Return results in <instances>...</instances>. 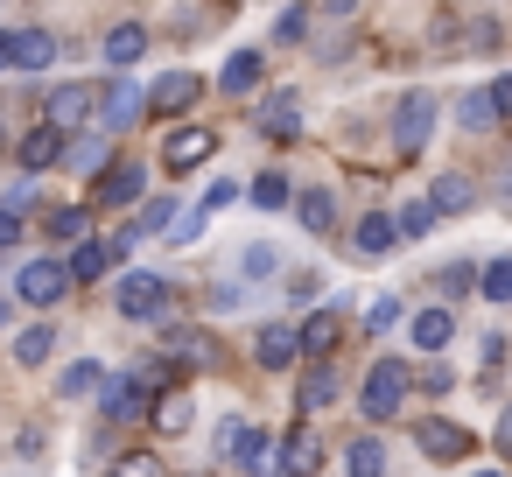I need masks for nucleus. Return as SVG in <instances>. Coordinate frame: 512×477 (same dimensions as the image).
Segmentation results:
<instances>
[{"instance_id": "nucleus-1", "label": "nucleus", "mask_w": 512, "mask_h": 477, "mask_svg": "<svg viewBox=\"0 0 512 477\" xmlns=\"http://www.w3.org/2000/svg\"><path fill=\"white\" fill-rule=\"evenodd\" d=\"M407 393H414V372H407L400 358H379V365L365 372V386H358V407H365V421H393V414L407 407Z\"/></svg>"}, {"instance_id": "nucleus-2", "label": "nucleus", "mask_w": 512, "mask_h": 477, "mask_svg": "<svg viewBox=\"0 0 512 477\" xmlns=\"http://www.w3.org/2000/svg\"><path fill=\"white\" fill-rule=\"evenodd\" d=\"M218 442H225V456L246 470V477H274L281 470V442L267 435V428H246V421H225L218 428Z\"/></svg>"}, {"instance_id": "nucleus-3", "label": "nucleus", "mask_w": 512, "mask_h": 477, "mask_svg": "<svg viewBox=\"0 0 512 477\" xmlns=\"http://www.w3.org/2000/svg\"><path fill=\"white\" fill-rule=\"evenodd\" d=\"M113 302H120V316H134V323H155V316L169 309V274H148V267H134V274H120Z\"/></svg>"}, {"instance_id": "nucleus-4", "label": "nucleus", "mask_w": 512, "mask_h": 477, "mask_svg": "<svg viewBox=\"0 0 512 477\" xmlns=\"http://www.w3.org/2000/svg\"><path fill=\"white\" fill-rule=\"evenodd\" d=\"M64 295H71L64 260H29V267L15 274V302H29V309H57Z\"/></svg>"}, {"instance_id": "nucleus-5", "label": "nucleus", "mask_w": 512, "mask_h": 477, "mask_svg": "<svg viewBox=\"0 0 512 477\" xmlns=\"http://www.w3.org/2000/svg\"><path fill=\"white\" fill-rule=\"evenodd\" d=\"M414 442H421V456H428V463H463V456L477 449V435H470V428H456V421H442V414L414 421Z\"/></svg>"}, {"instance_id": "nucleus-6", "label": "nucleus", "mask_w": 512, "mask_h": 477, "mask_svg": "<svg viewBox=\"0 0 512 477\" xmlns=\"http://www.w3.org/2000/svg\"><path fill=\"white\" fill-rule=\"evenodd\" d=\"M428 127H435V99H428V92H407V99L393 106V148H400V155H421V148H428Z\"/></svg>"}, {"instance_id": "nucleus-7", "label": "nucleus", "mask_w": 512, "mask_h": 477, "mask_svg": "<svg viewBox=\"0 0 512 477\" xmlns=\"http://www.w3.org/2000/svg\"><path fill=\"white\" fill-rule=\"evenodd\" d=\"M92 113H99V85H57V92L43 99V120L64 127V134H71L78 120H92Z\"/></svg>"}, {"instance_id": "nucleus-8", "label": "nucleus", "mask_w": 512, "mask_h": 477, "mask_svg": "<svg viewBox=\"0 0 512 477\" xmlns=\"http://www.w3.org/2000/svg\"><path fill=\"white\" fill-rule=\"evenodd\" d=\"M141 113H148V92H141L134 78H113V85H106V99H99V120H106V134L134 127Z\"/></svg>"}, {"instance_id": "nucleus-9", "label": "nucleus", "mask_w": 512, "mask_h": 477, "mask_svg": "<svg viewBox=\"0 0 512 477\" xmlns=\"http://www.w3.org/2000/svg\"><path fill=\"white\" fill-rule=\"evenodd\" d=\"M218 155V134L211 127H176L169 141H162V169H197V162H211Z\"/></svg>"}, {"instance_id": "nucleus-10", "label": "nucleus", "mask_w": 512, "mask_h": 477, "mask_svg": "<svg viewBox=\"0 0 512 477\" xmlns=\"http://www.w3.org/2000/svg\"><path fill=\"white\" fill-rule=\"evenodd\" d=\"M99 393H106V400H99L106 421H141V414H155V400H148V386H141L134 372H127V379H106Z\"/></svg>"}, {"instance_id": "nucleus-11", "label": "nucleus", "mask_w": 512, "mask_h": 477, "mask_svg": "<svg viewBox=\"0 0 512 477\" xmlns=\"http://www.w3.org/2000/svg\"><path fill=\"white\" fill-rule=\"evenodd\" d=\"M141 190H148V169H141V162H113V169L92 183V204H134Z\"/></svg>"}, {"instance_id": "nucleus-12", "label": "nucleus", "mask_w": 512, "mask_h": 477, "mask_svg": "<svg viewBox=\"0 0 512 477\" xmlns=\"http://www.w3.org/2000/svg\"><path fill=\"white\" fill-rule=\"evenodd\" d=\"M295 337H302V358H316V365H330V351L344 344V316H337V309H316V316H309V323H302Z\"/></svg>"}, {"instance_id": "nucleus-13", "label": "nucleus", "mask_w": 512, "mask_h": 477, "mask_svg": "<svg viewBox=\"0 0 512 477\" xmlns=\"http://www.w3.org/2000/svg\"><path fill=\"white\" fill-rule=\"evenodd\" d=\"M197 99H204V78H190V71H169V78H155V92H148L155 113H190Z\"/></svg>"}, {"instance_id": "nucleus-14", "label": "nucleus", "mask_w": 512, "mask_h": 477, "mask_svg": "<svg viewBox=\"0 0 512 477\" xmlns=\"http://www.w3.org/2000/svg\"><path fill=\"white\" fill-rule=\"evenodd\" d=\"M15 155H22V169H57V162H64V127H50V120L29 127V134L15 141Z\"/></svg>"}, {"instance_id": "nucleus-15", "label": "nucleus", "mask_w": 512, "mask_h": 477, "mask_svg": "<svg viewBox=\"0 0 512 477\" xmlns=\"http://www.w3.org/2000/svg\"><path fill=\"white\" fill-rule=\"evenodd\" d=\"M253 358H260V365H267V372H288V365H295V358H302V337H295V330H288V323H267V330H260V337H253Z\"/></svg>"}, {"instance_id": "nucleus-16", "label": "nucleus", "mask_w": 512, "mask_h": 477, "mask_svg": "<svg viewBox=\"0 0 512 477\" xmlns=\"http://www.w3.org/2000/svg\"><path fill=\"white\" fill-rule=\"evenodd\" d=\"M351 246H358L365 260H386V253L400 246V225H393L386 211H365V218H358V232H351Z\"/></svg>"}, {"instance_id": "nucleus-17", "label": "nucleus", "mask_w": 512, "mask_h": 477, "mask_svg": "<svg viewBox=\"0 0 512 477\" xmlns=\"http://www.w3.org/2000/svg\"><path fill=\"white\" fill-rule=\"evenodd\" d=\"M260 134L295 141V134H302V99H295V92H274V99L260 106Z\"/></svg>"}, {"instance_id": "nucleus-18", "label": "nucleus", "mask_w": 512, "mask_h": 477, "mask_svg": "<svg viewBox=\"0 0 512 477\" xmlns=\"http://www.w3.org/2000/svg\"><path fill=\"white\" fill-rule=\"evenodd\" d=\"M428 204H435V218H456V211H470V204H477V183H470L463 169H449V176H435Z\"/></svg>"}, {"instance_id": "nucleus-19", "label": "nucleus", "mask_w": 512, "mask_h": 477, "mask_svg": "<svg viewBox=\"0 0 512 477\" xmlns=\"http://www.w3.org/2000/svg\"><path fill=\"white\" fill-rule=\"evenodd\" d=\"M113 260H120V253H113V239H78V253L64 260V274H71V288H78V281H99Z\"/></svg>"}, {"instance_id": "nucleus-20", "label": "nucleus", "mask_w": 512, "mask_h": 477, "mask_svg": "<svg viewBox=\"0 0 512 477\" xmlns=\"http://www.w3.org/2000/svg\"><path fill=\"white\" fill-rule=\"evenodd\" d=\"M57 337H64V330H57L50 316H43V323H29V330L15 337V365H29V372H36V365H50V358H57Z\"/></svg>"}, {"instance_id": "nucleus-21", "label": "nucleus", "mask_w": 512, "mask_h": 477, "mask_svg": "<svg viewBox=\"0 0 512 477\" xmlns=\"http://www.w3.org/2000/svg\"><path fill=\"white\" fill-rule=\"evenodd\" d=\"M141 57H148V29H141V22H120V29L106 36V64H113V71H134Z\"/></svg>"}, {"instance_id": "nucleus-22", "label": "nucleus", "mask_w": 512, "mask_h": 477, "mask_svg": "<svg viewBox=\"0 0 512 477\" xmlns=\"http://www.w3.org/2000/svg\"><path fill=\"white\" fill-rule=\"evenodd\" d=\"M316 463H323V442H316L309 428H288V435H281V470H288V477H309Z\"/></svg>"}, {"instance_id": "nucleus-23", "label": "nucleus", "mask_w": 512, "mask_h": 477, "mask_svg": "<svg viewBox=\"0 0 512 477\" xmlns=\"http://www.w3.org/2000/svg\"><path fill=\"white\" fill-rule=\"evenodd\" d=\"M57 64V36L50 29H22L15 36V71H50Z\"/></svg>"}, {"instance_id": "nucleus-24", "label": "nucleus", "mask_w": 512, "mask_h": 477, "mask_svg": "<svg viewBox=\"0 0 512 477\" xmlns=\"http://www.w3.org/2000/svg\"><path fill=\"white\" fill-rule=\"evenodd\" d=\"M295 218H302V232L323 239V232L337 225V197H330V190H295Z\"/></svg>"}, {"instance_id": "nucleus-25", "label": "nucleus", "mask_w": 512, "mask_h": 477, "mask_svg": "<svg viewBox=\"0 0 512 477\" xmlns=\"http://www.w3.org/2000/svg\"><path fill=\"white\" fill-rule=\"evenodd\" d=\"M407 337H414L421 351H449V337H456V316H449V309H421V316L407 323Z\"/></svg>"}, {"instance_id": "nucleus-26", "label": "nucleus", "mask_w": 512, "mask_h": 477, "mask_svg": "<svg viewBox=\"0 0 512 477\" xmlns=\"http://www.w3.org/2000/svg\"><path fill=\"white\" fill-rule=\"evenodd\" d=\"M295 400H302V414H323V407L337 400V372H330V365H309L302 386H295Z\"/></svg>"}, {"instance_id": "nucleus-27", "label": "nucleus", "mask_w": 512, "mask_h": 477, "mask_svg": "<svg viewBox=\"0 0 512 477\" xmlns=\"http://www.w3.org/2000/svg\"><path fill=\"white\" fill-rule=\"evenodd\" d=\"M148 421H155V435H183V428L197 421V407H190V393H176V386H169V393L155 400V414H148Z\"/></svg>"}, {"instance_id": "nucleus-28", "label": "nucleus", "mask_w": 512, "mask_h": 477, "mask_svg": "<svg viewBox=\"0 0 512 477\" xmlns=\"http://www.w3.org/2000/svg\"><path fill=\"white\" fill-rule=\"evenodd\" d=\"M344 477H386V442L379 435H358L344 449Z\"/></svg>"}, {"instance_id": "nucleus-29", "label": "nucleus", "mask_w": 512, "mask_h": 477, "mask_svg": "<svg viewBox=\"0 0 512 477\" xmlns=\"http://www.w3.org/2000/svg\"><path fill=\"white\" fill-rule=\"evenodd\" d=\"M260 71H267V57H260V50H239V57H232V64L218 71V85H225V92L239 99V92H253V85H260Z\"/></svg>"}, {"instance_id": "nucleus-30", "label": "nucleus", "mask_w": 512, "mask_h": 477, "mask_svg": "<svg viewBox=\"0 0 512 477\" xmlns=\"http://www.w3.org/2000/svg\"><path fill=\"white\" fill-rule=\"evenodd\" d=\"M64 162L85 169V176L99 183V169H113V162H106V134H78V141H64Z\"/></svg>"}, {"instance_id": "nucleus-31", "label": "nucleus", "mask_w": 512, "mask_h": 477, "mask_svg": "<svg viewBox=\"0 0 512 477\" xmlns=\"http://www.w3.org/2000/svg\"><path fill=\"white\" fill-rule=\"evenodd\" d=\"M393 225H400V239H428V232H435V204H428V197H407V204L393 211Z\"/></svg>"}, {"instance_id": "nucleus-32", "label": "nucleus", "mask_w": 512, "mask_h": 477, "mask_svg": "<svg viewBox=\"0 0 512 477\" xmlns=\"http://www.w3.org/2000/svg\"><path fill=\"white\" fill-rule=\"evenodd\" d=\"M162 351H169L176 365H204V358H211V344H204V330H183V323H176V330L162 337Z\"/></svg>"}, {"instance_id": "nucleus-33", "label": "nucleus", "mask_w": 512, "mask_h": 477, "mask_svg": "<svg viewBox=\"0 0 512 477\" xmlns=\"http://www.w3.org/2000/svg\"><path fill=\"white\" fill-rule=\"evenodd\" d=\"M456 120H463V127H477V134H484V127H498V106H491V85H484V92H463V106H456Z\"/></svg>"}, {"instance_id": "nucleus-34", "label": "nucleus", "mask_w": 512, "mask_h": 477, "mask_svg": "<svg viewBox=\"0 0 512 477\" xmlns=\"http://www.w3.org/2000/svg\"><path fill=\"white\" fill-rule=\"evenodd\" d=\"M50 232H57V239H92V204H64V211H50Z\"/></svg>"}, {"instance_id": "nucleus-35", "label": "nucleus", "mask_w": 512, "mask_h": 477, "mask_svg": "<svg viewBox=\"0 0 512 477\" xmlns=\"http://www.w3.org/2000/svg\"><path fill=\"white\" fill-rule=\"evenodd\" d=\"M253 204H260V211H281V204H295V190H288V176H281V169H267V176L253 183Z\"/></svg>"}, {"instance_id": "nucleus-36", "label": "nucleus", "mask_w": 512, "mask_h": 477, "mask_svg": "<svg viewBox=\"0 0 512 477\" xmlns=\"http://www.w3.org/2000/svg\"><path fill=\"white\" fill-rule=\"evenodd\" d=\"M477 295H484V302H512V260H491V267L477 274Z\"/></svg>"}, {"instance_id": "nucleus-37", "label": "nucleus", "mask_w": 512, "mask_h": 477, "mask_svg": "<svg viewBox=\"0 0 512 477\" xmlns=\"http://www.w3.org/2000/svg\"><path fill=\"white\" fill-rule=\"evenodd\" d=\"M477 274H484V267H470V260H449V267L435 274V288H442V295H470V288H477Z\"/></svg>"}, {"instance_id": "nucleus-38", "label": "nucleus", "mask_w": 512, "mask_h": 477, "mask_svg": "<svg viewBox=\"0 0 512 477\" xmlns=\"http://www.w3.org/2000/svg\"><path fill=\"white\" fill-rule=\"evenodd\" d=\"M92 386H106V372H99V358H78L64 379H57V393H92Z\"/></svg>"}, {"instance_id": "nucleus-39", "label": "nucleus", "mask_w": 512, "mask_h": 477, "mask_svg": "<svg viewBox=\"0 0 512 477\" xmlns=\"http://www.w3.org/2000/svg\"><path fill=\"white\" fill-rule=\"evenodd\" d=\"M113 477H169V470H162V456H155V449H127V456L113 463Z\"/></svg>"}, {"instance_id": "nucleus-40", "label": "nucleus", "mask_w": 512, "mask_h": 477, "mask_svg": "<svg viewBox=\"0 0 512 477\" xmlns=\"http://www.w3.org/2000/svg\"><path fill=\"white\" fill-rule=\"evenodd\" d=\"M169 218H176V197H155V204H148V211H141V218H134V232H141V239H148V232H162V225H169Z\"/></svg>"}, {"instance_id": "nucleus-41", "label": "nucleus", "mask_w": 512, "mask_h": 477, "mask_svg": "<svg viewBox=\"0 0 512 477\" xmlns=\"http://www.w3.org/2000/svg\"><path fill=\"white\" fill-rule=\"evenodd\" d=\"M302 29H309V8H288V15L274 22V43H302Z\"/></svg>"}, {"instance_id": "nucleus-42", "label": "nucleus", "mask_w": 512, "mask_h": 477, "mask_svg": "<svg viewBox=\"0 0 512 477\" xmlns=\"http://www.w3.org/2000/svg\"><path fill=\"white\" fill-rule=\"evenodd\" d=\"M393 323H400V302H393V295H379V302L365 309V330H393Z\"/></svg>"}, {"instance_id": "nucleus-43", "label": "nucleus", "mask_w": 512, "mask_h": 477, "mask_svg": "<svg viewBox=\"0 0 512 477\" xmlns=\"http://www.w3.org/2000/svg\"><path fill=\"white\" fill-rule=\"evenodd\" d=\"M29 239V225H22V211H8V204H0V246H22Z\"/></svg>"}, {"instance_id": "nucleus-44", "label": "nucleus", "mask_w": 512, "mask_h": 477, "mask_svg": "<svg viewBox=\"0 0 512 477\" xmlns=\"http://www.w3.org/2000/svg\"><path fill=\"white\" fill-rule=\"evenodd\" d=\"M274 267H281L274 246H246V274H274Z\"/></svg>"}, {"instance_id": "nucleus-45", "label": "nucleus", "mask_w": 512, "mask_h": 477, "mask_svg": "<svg viewBox=\"0 0 512 477\" xmlns=\"http://www.w3.org/2000/svg\"><path fill=\"white\" fill-rule=\"evenodd\" d=\"M491 106H498V120H512V71L491 78Z\"/></svg>"}, {"instance_id": "nucleus-46", "label": "nucleus", "mask_w": 512, "mask_h": 477, "mask_svg": "<svg viewBox=\"0 0 512 477\" xmlns=\"http://www.w3.org/2000/svg\"><path fill=\"white\" fill-rule=\"evenodd\" d=\"M421 386H428V393H449L456 379H449V365H428V372H421Z\"/></svg>"}, {"instance_id": "nucleus-47", "label": "nucleus", "mask_w": 512, "mask_h": 477, "mask_svg": "<svg viewBox=\"0 0 512 477\" xmlns=\"http://www.w3.org/2000/svg\"><path fill=\"white\" fill-rule=\"evenodd\" d=\"M491 442H498V449L512 456V400H505V414H498V428H491Z\"/></svg>"}, {"instance_id": "nucleus-48", "label": "nucleus", "mask_w": 512, "mask_h": 477, "mask_svg": "<svg viewBox=\"0 0 512 477\" xmlns=\"http://www.w3.org/2000/svg\"><path fill=\"white\" fill-rule=\"evenodd\" d=\"M0 71H15V36H0Z\"/></svg>"}, {"instance_id": "nucleus-49", "label": "nucleus", "mask_w": 512, "mask_h": 477, "mask_svg": "<svg viewBox=\"0 0 512 477\" xmlns=\"http://www.w3.org/2000/svg\"><path fill=\"white\" fill-rule=\"evenodd\" d=\"M323 8H330V15H351V8H358V0H323Z\"/></svg>"}, {"instance_id": "nucleus-50", "label": "nucleus", "mask_w": 512, "mask_h": 477, "mask_svg": "<svg viewBox=\"0 0 512 477\" xmlns=\"http://www.w3.org/2000/svg\"><path fill=\"white\" fill-rule=\"evenodd\" d=\"M8 316H15V295H0V323H8Z\"/></svg>"}, {"instance_id": "nucleus-51", "label": "nucleus", "mask_w": 512, "mask_h": 477, "mask_svg": "<svg viewBox=\"0 0 512 477\" xmlns=\"http://www.w3.org/2000/svg\"><path fill=\"white\" fill-rule=\"evenodd\" d=\"M477 477H505V470H477Z\"/></svg>"}, {"instance_id": "nucleus-52", "label": "nucleus", "mask_w": 512, "mask_h": 477, "mask_svg": "<svg viewBox=\"0 0 512 477\" xmlns=\"http://www.w3.org/2000/svg\"><path fill=\"white\" fill-rule=\"evenodd\" d=\"M0 141H8V120H0Z\"/></svg>"}]
</instances>
